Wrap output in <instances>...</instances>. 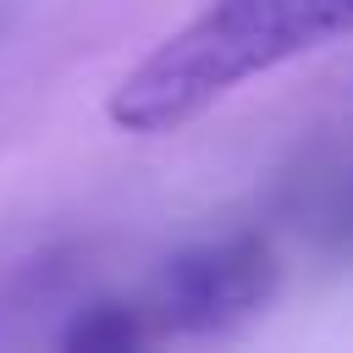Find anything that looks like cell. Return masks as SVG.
<instances>
[{
    "mask_svg": "<svg viewBox=\"0 0 353 353\" xmlns=\"http://www.w3.org/2000/svg\"><path fill=\"white\" fill-rule=\"evenodd\" d=\"M336 39H353V0H210L110 88L105 116L138 138L176 132L248 77Z\"/></svg>",
    "mask_w": 353,
    "mask_h": 353,
    "instance_id": "cell-1",
    "label": "cell"
},
{
    "mask_svg": "<svg viewBox=\"0 0 353 353\" xmlns=\"http://www.w3.org/2000/svg\"><path fill=\"white\" fill-rule=\"evenodd\" d=\"M276 281H281V265L265 248V237L237 232V237L182 248L154 276V287L138 309L154 336H165V331L210 336V331H232V325L254 320L276 298Z\"/></svg>",
    "mask_w": 353,
    "mask_h": 353,
    "instance_id": "cell-2",
    "label": "cell"
},
{
    "mask_svg": "<svg viewBox=\"0 0 353 353\" xmlns=\"http://www.w3.org/2000/svg\"><path fill=\"white\" fill-rule=\"evenodd\" d=\"M149 320L138 303H94L83 309L72 325H66V347H132V342H149Z\"/></svg>",
    "mask_w": 353,
    "mask_h": 353,
    "instance_id": "cell-3",
    "label": "cell"
}]
</instances>
